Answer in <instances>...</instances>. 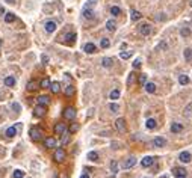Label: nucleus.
Masks as SVG:
<instances>
[{
  "mask_svg": "<svg viewBox=\"0 0 192 178\" xmlns=\"http://www.w3.org/2000/svg\"><path fill=\"white\" fill-rule=\"evenodd\" d=\"M64 132H67V130H65V125H64L62 122H58V124L55 125V133H56V134H62Z\"/></svg>",
  "mask_w": 192,
  "mask_h": 178,
  "instance_id": "16",
  "label": "nucleus"
},
{
  "mask_svg": "<svg viewBox=\"0 0 192 178\" xmlns=\"http://www.w3.org/2000/svg\"><path fill=\"white\" fill-rule=\"evenodd\" d=\"M77 130H79V125L77 124H73L71 127H70V133H76Z\"/></svg>",
  "mask_w": 192,
  "mask_h": 178,
  "instance_id": "46",
  "label": "nucleus"
},
{
  "mask_svg": "<svg viewBox=\"0 0 192 178\" xmlns=\"http://www.w3.org/2000/svg\"><path fill=\"white\" fill-rule=\"evenodd\" d=\"M145 127L148 130H154L157 127V122H156V119H147V122H145Z\"/></svg>",
  "mask_w": 192,
  "mask_h": 178,
  "instance_id": "19",
  "label": "nucleus"
},
{
  "mask_svg": "<svg viewBox=\"0 0 192 178\" xmlns=\"http://www.w3.org/2000/svg\"><path fill=\"white\" fill-rule=\"evenodd\" d=\"M179 82H180V85H188L189 83V77L188 76H185V74H182V76H179Z\"/></svg>",
  "mask_w": 192,
  "mask_h": 178,
  "instance_id": "27",
  "label": "nucleus"
},
{
  "mask_svg": "<svg viewBox=\"0 0 192 178\" xmlns=\"http://www.w3.org/2000/svg\"><path fill=\"white\" fill-rule=\"evenodd\" d=\"M33 115L36 118H41L45 115V106H42V104H38L35 109H33Z\"/></svg>",
  "mask_w": 192,
  "mask_h": 178,
  "instance_id": "3",
  "label": "nucleus"
},
{
  "mask_svg": "<svg viewBox=\"0 0 192 178\" xmlns=\"http://www.w3.org/2000/svg\"><path fill=\"white\" fill-rule=\"evenodd\" d=\"M65 39H67L70 44H73V43H74V39H76V33H68V35L65 36Z\"/></svg>",
  "mask_w": 192,
  "mask_h": 178,
  "instance_id": "34",
  "label": "nucleus"
},
{
  "mask_svg": "<svg viewBox=\"0 0 192 178\" xmlns=\"http://www.w3.org/2000/svg\"><path fill=\"white\" fill-rule=\"evenodd\" d=\"M49 86H50V80H49V78L41 80V88H49Z\"/></svg>",
  "mask_w": 192,
  "mask_h": 178,
  "instance_id": "42",
  "label": "nucleus"
},
{
  "mask_svg": "<svg viewBox=\"0 0 192 178\" xmlns=\"http://www.w3.org/2000/svg\"><path fill=\"white\" fill-rule=\"evenodd\" d=\"M183 130V124H179V122H173L171 124V132L173 133H180Z\"/></svg>",
  "mask_w": 192,
  "mask_h": 178,
  "instance_id": "14",
  "label": "nucleus"
},
{
  "mask_svg": "<svg viewBox=\"0 0 192 178\" xmlns=\"http://www.w3.org/2000/svg\"><path fill=\"white\" fill-rule=\"evenodd\" d=\"M95 3H97V0H88L86 5H85V9H91Z\"/></svg>",
  "mask_w": 192,
  "mask_h": 178,
  "instance_id": "38",
  "label": "nucleus"
},
{
  "mask_svg": "<svg viewBox=\"0 0 192 178\" xmlns=\"http://www.w3.org/2000/svg\"><path fill=\"white\" fill-rule=\"evenodd\" d=\"M14 178H24V172L20 171V169H17V171L14 172Z\"/></svg>",
  "mask_w": 192,
  "mask_h": 178,
  "instance_id": "39",
  "label": "nucleus"
},
{
  "mask_svg": "<svg viewBox=\"0 0 192 178\" xmlns=\"http://www.w3.org/2000/svg\"><path fill=\"white\" fill-rule=\"evenodd\" d=\"M5 21L6 23H14L15 21V14H12V12L5 14Z\"/></svg>",
  "mask_w": 192,
  "mask_h": 178,
  "instance_id": "23",
  "label": "nucleus"
},
{
  "mask_svg": "<svg viewBox=\"0 0 192 178\" xmlns=\"http://www.w3.org/2000/svg\"><path fill=\"white\" fill-rule=\"evenodd\" d=\"M145 83H147V76H144V74H142V76H139V85H142V86H144Z\"/></svg>",
  "mask_w": 192,
  "mask_h": 178,
  "instance_id": "45",
  "label": "nucleus"
},
{
  "mask_svg": "<svg viewBox=\"0 0 192 178\" xmlns=\"http://www.w3.org/2000/svg\"><path fill=\"white\" fill-rule=\"evenodd\" d=\"M38 103L42 104V106H47V104L50 103V98L47 95H41V97H38Z\"/></svg>",
  "mask_w": 192,
  "mask_h": 178,
  "instance_id": "22",
  "label": "nucleus"
},
{
  "mask_svg": "<svg viewBox=\"0 0 192 178\" xmlns=\"http://www.w3.org/2000/svg\"><path fill=\"white\" fill-rule=\"evenodd\" d=\"M144 88H145V91L148 92V94H154L156 92V85H154V83H145V85H144Z\"/></svg>",
  "mask_w": 192,
  "mask_h": 178,
  "instance_id": "17",
  "label": "nucleus"
},
{
  "mask_svg": "<svg viewBox=\"0 0 192 178\" xmlns=\"http://www.w3.org/2000/svg\"><path fill=\"white\" fill-rule=\"evenodd\" d=\"M42 62H44V64L49 62V56H47V54H42Z\"/></svg>",
  "mask_w": 192,
  "mask_h": 178,
  "instance_id": "49",
  "label": "nucleus"
},
{
  "mask_svg": "<svg viewBox=\"0 0 192 178\" xmlns=\"http://www.w3.org/2000/svg\"><path fill=\"white\" fill-rule=\"evenodd\" d=\"M110 171L114 172V174H115V172H118V163H116L115 160H112V163H110Z\"/></svg>",
  "mask_w": 192,
  "mask_h": 178,
  "instance_id": "36",
  "label": "nucleus"
},
{
  "mask_svg": "<svg viewBox=\"0 0 192 178\" xmlns=\"http://www.w3.org/2000/svg\"><path fill=\"white\" fill-rule=\"evenodd\" d=\"M153 163H154V159H153V157H150V155L144 157V159L141 160V165H142V167H150Z\"/></svg>",
  "mask_w": 192,
  "mask_h": 178,
  "instance_id": "10",
  "label": "nucleus"
},
{
  "mask_svg": "<svg viewBox=\"0 0 192 178\" xmlns=\"http://www.w3.org/2000/svg\"><path fill=\"white\" fill-rule=\"evenodd\" d=\"M80 178H89V175H88V174H83V175H82Z\"/></svg>",
  "mask_w": 192,
  "mask_h": 178,
  "instance_id": "52",
  "label": "nucleus"
},
{
  "mask_svg": "<svg viewBox=\"0 0 192 178\" xmlns=\"http://www.w3.org/2000/svg\"><path fill=\"white\" fill-rule=\"evenodd\" d=\"M173 174H174V177H175V178L186 177V169H185V167H180V166L173 167Z\"/></svg>",
  "mask_w": 192,
  "mask_h": 178,
  "instance_id": "5",
  "label": "nucleus"
},
{
  "mask_svg": "<svg viewBox=\"0 0 192 178\" xmlns=\"http://www.w3.org/2000/svg\"><path fill=\"white\" fill-rule=\"evenodd\" d=\"M106 29L110 30V32H114V30L116 29V23L114 21V20H108V21H106Z\"/></svg>",
  "mask_w": 192,
  "mask_h": 178,
  "instance_id": "21",
  "label": "nucleus"
},
{
  "mask_svg": "<svg viewBox=\"0 0 192 178\" xmlns=\"http://www.w3.org/2000/svg\"><path fill=\"white\" fill-rule=\"evenodd\" d=\"M55 30H56V23L55 21H47L45 23V32L52 33V32H55Z\"/></svg>",
  "mask_w": 192,
  "mask_h": 178,
  "instance_id": "13",
  "label": "nucleus"
},
{
  "mask_svg": "<svg viewBox=\"0 0 192 178\" xmlns=\"http://www.w3.org/2000/svg\"><path fill=\"white\" fill-rule=\"evenodd\" d=\"M109 45H110V41H109L108 38H103V39H101V47H103V48H108Z\"/></svg>",
  "mask_w": 192,
  "mask_h": 178,
  "instance_id": "40",
  "label": "nucleus"
},
{
  "mask_svg": "<svg viewBox=\"0 0 192 178\" xmlns=\"http://www.w3.org/2000/svg\"><path fill=\"white\" fill-rule=\"evenodd\" d=\"M110 14H112V15H120V14H121V9H120L118 6H112V8H110Z\"/></svg>",
  "mask_w": 192,
  "mask_h": 178,
  "instance_id": "35",
  "label": "nucleus"
},
{
  "mask_svg": "<svg viewBox=\"0 0 192 178\" xmlns=\"http://www.w3.org/2000/svg\"><path fill=\"white\" fill-rule=\"evenodd\" d=\"M12 109L15 110V113H18L20 112V104L18 103H12Z\"/></svg>",
  "mask_w": 192,
  "mask_h": 178,
  "instance_id": "48",
  "label": "nucleus"
},
{
  "mask_svg": "<svg viewBox=\"0 0 192 178\" xmlns=\"http://www.w3.org/2000/svg\"><path fill=\"white\" fill-rule=\"evenodd\" d=\"M74 91H76V89H74V86L68 85V86L65 88V95H67V97H73V95H74Z\"/></svg>",
  "mask_w": 192,
  "mask_h": 178,
  "instance_id": "26",
  "label": "nucleus"
},
{
  "mask_svg": "<svg viewBox=\"0 0 192 178\" xmlns=\"http://www.w3.org/2000/svg\"><path fill=\"white\" fill-rule=\"evenodd\" d=\"M0 45H2V41H0Z\"/></svg>",
  "mask_w": 192,
  "mask_h": 178,
  "instance_id": "55",
  "label": "nucleus"
},
{
  "mask_svg": "<svg viewBox=\"0 0 192 178\" xmlns=\"http://www.w3.org/2000/svg\"><path fill=\"white\" fill-rule=\"evenodd\" d=\"M15 133H17V128H15V127H9V128L6 130V136H8L9 139H11V137H14Z\"/></svg>",
  "mask_w": 192,
  "mask_h": 178,
  "instance_id": "28",
  "label": "nucleus"
},
{
  "mask_svg": "<svg viewBox=\"0 0 192 178\" xmlns=\"http://www.w3.org/2000/svg\"><path fill=\"white\" fill-rule=\"evenodd\" d=\"M5 85H6L8 88H12L14 85H15V78L12 77V76H8V77H5Z\"/></svg>",
  "mask_w": 192,
  "mask_h": 178,
  "instance_id": "18",
  "label": "nucleus"
},
{
  "mask_svg": "<svg viewBox=\"0 0 192 178\" xmlns=\"http://www.w3.org/2000/svg\"><path fill=\"white\" fill-rule=\"evenodd\" d=\"M64 118L70 119V121L76 118V110H74V107H67L65 110H64Z\"/></svg>",
  "mask_w": 192,
  "mask_h": 178,
  "instance_id": "1",
  "label": "nucleus"
},
{
  "mask_svg": "<svg viewBox=\"0 0 192 178\" xmlns=\"http://www.w3.org/2000/svg\"><path fill=\"white\" fill-rule=\"evenodd\" d=\"M153 145H154V148H162V146L167 145V140L159 136V137H156V139L153 140Z\"/></svg>",
  "mask_w": 192,
  "mask_h": 178,
  "instance_id": "11",
  "label": "nucleus"
},
{
  "mask_svg": "<svg viewBox=\"0 0 192 178\" xmlns=\"http://www.w3.org/2000/svg\"><path fill=\"white\" fill-rule=\"evenodd\" d=\"M139 33L144 36H148L151 33V26L150 24H141L139 26Z\"/></svg>",
  "mask_w": 192,
  "mask_h": 178,
  "instance_id": "6",
  "label": "nucleus"
},
{
  "mask_svg": "<svg viewBox=\"0 0 192 178\" xmlns=\"http://www.w3.org/2000/svg\"><path fill=\"white\" fill-rule=\"evenodd\" d=\"M101 64H103L104 68H110L112 64H114V59H110V57H104V59L101 60Z\"/></svg>",
  "mask_w": 192,
  "mask_h": 178,
  "instance_id": "24",
  "label": "nucleus"
},
{
  "mask_svg": "<svg viewBox=\"0 0 192 178\" xmlns=\"http://www.w3.org/2000/svg\"><path fill=\"white\" fill-rule=\"evenodd\" d=\"M55 160L58 161V163H61V161L65 160V151H64L62 148H58L56 153H55Z\"/></svg>",
  "mask_w": 192,
  "mask_h": 178,
  "instance_id": "4",
  "label": "nucleus"
},
{
  "mask_svg": "<svg viewBox=\"0 0 192 178\" xmlns=\"http://www.w3.org/2000/svg\"><path fill=\"white\" fill-rule=\"evenodd\" d=\"M26 88H27L29 91H33V89H36V83H35V82H29Z\"/></svg>",
  "mask_w": 192,
  "mask_h": 178,
  "instance_id": "43",
  "label": "nucleus"
},
{
  "mask_svg": "<svg viewBox=\"0 0 192 178\" xmlns=\"http://www.w3.org/2000/svg\"><path fill=\"white\" fill-rule=\"evenodd\" d=\"M115 127L116 130H118L120 133H124L126 132V121H124V118H118L115 121Z\"/></svg>",
  "mask_w": 192,
  "mask_h": 178,
  "instance_id": "2",
  "label": "nucleus"
},
{
  "mask_svg": "<svg viewBox=\"0 0 192 178\" xmlns=\"http://www.w3.org/2000/svg\"><path fill=\"white\" fill-rule=\"evenodd\" d=\"M133 68H135V70H138V68H141V60H139V59H136L135 62H133Z\"/></svg>",
  "mask_w": 192,
  "mask_h": 178,
  "instance_id": "47",
  "label": "nucleus"
},
{
  "mask_svg": "<svg viewBox=\"0 0 192 178\" xmlns=\"http://www.w3.org/2000/svg\"><path fill=\"white\" fill-rule=\"evenodd\" d=\"M88 160H91V161H97V160H98V154L95 153V151H91V153H88Z\"/></svg>",
  "mask_w": 192,
  "mask_h": 178,
  "instance_id": "29",
  "label": "nucleus"
},
{
  "mask_svg": "<svg viewBox=\"0 0 192 178\" xmlns=\"http://www.w3.org/2000/svg\"><path fill=\"white\" fill-rule=\"evenodd\" d=\"M185 59L186 60H191L192 59V50L191 48H186L185 50Z\"/></svg>",
  "mask_w": 192,
  "mask_h": 178,
  "instance_id": "37",
  "label": "nucleus"
},
{
  "mask_svg": "<svg viewBox=\"0 0 192 178\" xmlns=\"http://www.w3.org/2000/svg\"><path fill=\"white\" fill-rule=\"evenodd\" d=\"M109 109H110V112L116 113V112L120 110V106H118V104H115V103H110V104H109Z\"/></svg>",
  "mask_w": 192,
  "mask_h": 178,
  "instance_id": "33",
  "label": "nucleus"
},
{
  "mask_svg": "<svg viewBox=\"0 0 192 178\" xmlns=\"http://www.w3.org/2000/svg\"><path fill=\"white\" fill-rule=\"evenodd\" d=\"M86 53H89V54H92V53H95L97 51V47H95V44H92V43H88V44H85V48H83Z\"/></svg>",
  "mask_w": 192,
  "mask_h": 178,
  "instance_id": "12",
  "label": "nucleus"
},
{
  "mask_svg": "<svg viewBox=\"0 0 192 178\" xmlns=\"http://www.w3.org/2000/svg\"><path fill=\"white\" fill-rule=\"evenodd\" d=\"M118 98H120V91L118 89H114L110 92V100H118Z\"/></svg>",
  "mask_w": 192,
  "mask_h": 178,
  "instance_id": "31",
  "label": "nucleus"
},
{
  "mask_svg": "<svg viewBox=\"0 0 192 178\" xmlns=\"http://www.w3.org/2000/svg\"><path fill=\"white\" fill-rule=\"evenodd\" d=\"M41 136H42L41 130H38V128H32V130H30V137H32V140L38 142V140L41 139Z\"/></svg>",
  "mask_w": 192,
  "mask_h": 178,
  "instance_id": "7",
  "label": "nucleus"
},
{
  "mask_svg": "<svg viewBox=\"0 0 192 178\" xmlns=\"http://www.w3.org/2000/svg\"><path fill=\"white\" fill-rule=\"evenodd\" d=\"M191 113H192V103L185 109V115H186V116H191Z\"/></svg>",
  "mask_w": 192,
  "mask_h": 178,
  "instance_id": "44",
  "label": "nucleus"
},
{
  "mask_svg": "<svg viewBox=\"0 0 192 178\" xmlns=\"http://www.w3.org/2000/svg\"><path fill=\"white\" fill-rule=\"evenodd\" d=\"M44 145H45V148H55V146H56V140L53 137H47Z\"/></svg>",
  "mask_w": 192,
  "mask_h": 178,
  "instance_id": "20",
  "label": "nucleus"
},
{
  "mask_svg": "<svg viewBox=\"0 0 192 178\" xmlns=\"http://www.w3.org/2000/svg\"><path fill=\"white\" fill-rule=\"evenodd\" d=\"M191 159H192V155L188 153V151H183V153H180V155H179V160L183 161V163H189Z\"/></svg>",
  "mask_w": 192,
  "mask_h": 178,
  "instance_id": "9",
  "label": "nucleus"
},
{
  "mask_svg": "<svg viewBox=\"0 0 192 178\" xmlns=\"http://www.w3.org/2000/svg\"><path fill=\"white\" fill-rule=\"evenodd\" d=\"M50 89H52V92L53 94H58L61 91V83L59 82H53V83H50V86H49Z\"/></svg>",
  "mask_w": 192,
  "mask_h": 178,
  "instance_id": "15",
  "label": "nucleus"
},
{
  "mask_svg": "<svg viewBox=\"0 0 192 178\" xmlns=\"http://www.w3.org/2000/svg\"><path fill=\"white\" fill-rule=\"evenodd\" d=\"M180 178H186V177H180Z\"/></svg>",
  "mask_w": 192,
  "mask_h": 178,
  "instance_id": "54",
  "label": "nucleus"
},
{
  "mask_svg": "<svg viewBox=\"0 0 192 178\" xmlns=\"http://www.w3.org/2000/svg\"><path fill=\"white\" fill-rule=\"evenodd\" d=\"M130 56H132V51H121L120 53L121 59H130Z\"/></svg>",
  "mask_w": 192,
  "mask_h": 178,
  "instance_id": "32",
  "label": "nucleus"
},
{
  "mask_svg": "<svg viewBox=\"0 0 192 178\" xmlns=\"http://www.w3.org/2000/svg\"><path fill=\"white\" fill-rule=\"evenodd\" d=\"M180 35H182V36H189L191 35V30L188 27H183L182 30H180Z\"/></svg>",
  "mask_w": 192,
  "mask_h": 178,
  "instance_id": "41",
  "label": "nucleus"
},
{
  "mask_svg": "<svg viewBox=\"0 0 192 178\" xmlns=\"http://www.w3.org/2000/svg\"><path fill=\"white\" fill-rule=\"evenodd\" d=\"M135 165H136V157H129V159L122 163V167H124V169H130V167H133Z\"/></svg>",
  "mask_w": 192,
  "mask_h": 178,
  "instance_id": "8",
  "label": "nucleus"
},
{
  "mask_svg": "<svg viewBox=\"0 0 192 178\" xmlns=\"http://www.w3.org/2000/svg\"><path fill=\"white\" fill-rule=\"evenodd\" d=\"M142 17V14L139 12V11H135V9H133V11H132V20H133V21H136V20H139Z\"/></svg>",
  "mask_w": 192,
  "mask_h": 178,
  "instance_id": "30",
  "label": "nucleus"
},
{
  "mask_svg": "<svg viewBox=\"0 0 192 178\" xmlns=\"http://www.w3.org/2000/svg\"><path fill=\"white\" fill-rule=\"evenodd\" d=\"M5 2H8L11 5H15V3H17V0H5Z\"/></svg>",
  "mask_w": 192,
  "mask_h": 178,
  "instance_id": "50",
  "label": "nucleus"
},
{
  "mask_svg": "<svg viewBox=\"0 0 192 178\" xmlns=\"http://www.w3.org/2000/svg\"><path fill=\"white\" fill-rule=\"evenodd\" d=\"M2 14H5V9H3V6H0V15Z\"/></svg>",
  "mask_w": 192,
  "mask_h": 178,
  "instance_id": "51",
  "label": "nucleus"
},
{
  "mask_svg": "<svg viewBox=\"0 0 192 178\" xmlns=\"http://www.w3.org/2000/svg\"><path fill=\"white\" fill-rule=\"evenodd\" d=\"M0 98H2V95H0Z\"/></svg>",
  "mask_w": 192,
  "mask_h": 178,
  "instance_id": "56",
  "label": "nucleus"
},
{
  "mask_svg": "<svg viewBox=\"0 0 192 178\" xmlns=\"http://www.w3.org/2000/svg\"><path fill=\"white\" fill-rule=\"evenodd\" d=\"M161 178H168V177H167V175H162V177H161Z\"/></svg>",
  "mask_w": 192,
  "mask_h": 178,
  "instance_id": "53",
  "label": "nucleus"
},
{
  "mask_svg": "<svg viewBox=\"0 0 192 178\" xmlns=\"http://www.w3.org/2000/svg\"><path fill=\"white\" fill-rule=\"evenodd\" d=\"M83 17L86 20H92L94 18V12L91 11V9H83Z\"/></svg>",
  "mask_w": 192,
  "mask_h": 178,
  "instance_id": "25",
  "label": "nucleus"
}]
</instances>
